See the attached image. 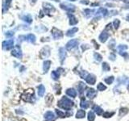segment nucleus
I'll return each instance as SVG.
<instances>
[{
  "instance_id": "1",
  "label": "nucleus",
  "mask_w": 129,
  "mask_h": 121,
  "mask_svg": "<svg viewBox=\"0 0 129 121\" xmlns=\"http://www.w3.org/2000/svg\"><path fill=\"white\" fill-rule=\"evenodd\" d=\"M74 103L66 96H63L57 103V106L60 108L64 109V110H66V111L71 110V108L74 107Z\"/></svg>"
},
{
  "instance_id": "2",
  "label": "nucleus",
  "mask_w": 129,
  "mask_h": 121,
  "mask_svg": "<svg viewBox=\"0 0 129 121\" xmlns=\"http://www.w3.org/2000/svg\"><path fill=\"white\" fill-rule=\"evenodd\" d=\"M21 99L25 101V102L28 103H34L35 102V96H34V90L33 89H28V90L24 91L22 95H21Z\"/></svg>"
},
{
  "instance_id": "3",
  "label": "nucleus",
  "mask_w": 129,
  "mask_h": 121,
  "mask_svg": "<svg viewBox=\"0 0 129 121\" xmlns=\"http://www.w3.org/2000/svg\"><path fill=\"white\" fill-rule=\"evenodd\" d=\"M51 33L52 35V37H53V39L55 40H59V39H61L63 37V32L57 29L56 27H52V30H51Z\"/></svg>"
},
{
  "instance_id": "4",
  "label": "nucleus",
  "mask_w": 129,
  "mask_h": 121,
  "mask_svg": "<svg viewBox=\"0 0 129 121\" xmlns=\"http://www.w3.org/2000/svg\"><path fill=\"white\" fill-rule=\"evenodd\" d=\"M78 44H79V41L78 40L72 39L69 42H67V44H66V48L67 50H72L78 47Z\"/></svg>"
},
{
  "instance_id": "5",
  "label": "nucleus",
  "mask_w": 129,
  "mask_h": 121,
  "mask_svg": "<svg viewBox=\"0 0 129 121\" xmlns=\"http://www.w3.org/2000/svg\"><path fill=\"white\" fill-rule=\"evenodd\" d=\"M11 55L16 58H19V59H21L23 57V53H22L21 48H20L19 45H16V47L12 49Z\"/></svg>"
},
{
  "instance_id": "6",
  "label": "nucleus",
  "mask_w": 129,
  "mask_h": 121,
  "mask_svg": "<svg viewBox=\"0 0 129 121\" xmlns=\"http://www.w3.org/2000/svg\"><path fill=\"white\" fill-rule=\"evenodd\" d=\"M43 9L44 11V14H47V15L51 13V12L55 11L54 6H52V4L48 3H43Z\"/></svg>"
},
{
  "instance_id": "7",
  "label": "nucleus",
  "mask_w": 129,
  "mask_h": 121,
  "mask_svg": "<svg viewBox=\"0 0 129 121\" xmlns=\"http://www.w3.org/2000/svg\"><path fill=\"white\" fill-rule=\"evenodd\" d=\"M14 47V40L10 39L3 42V48L6 50H11Z\"/></svg>"
},
{
  "instance_id": "8",
  "label": "nucleus",
  "mask_w": 129,
  "mask_h": 121,
  "mask_svg": "<svg viewBox=\"0 0 129 121\" xmlns=\"http://www.w3.org/2000/svg\"><path fill=\"white\" fill-rule=\"evenodd\" d=\"M44 118L45 121H55L56 115L52 111H46L45 114L44 115Z\"/></svg>"
},
{
  "instance_id": "9",
  "label": "nucleus",
  "mask_w": 129,
  "mask_h": 121,
  "mask_svg": "<svg viewBox=\"0 0 129 121\" xmlns=\"http://www.w3.org/2000/svg\"><path fill=\"white\" fill-rule=\"evenodd\" d=\"M49 55H50V48L48 46L44 47L40 52V57H41V59L44 57H48Z\"/></svg>"
},
{
  "instance_id": "10",
  "label": "nucleus",
  "mask_w": 129,
  "mask_h": 121,
  "mask_svg": "<svg viewBox=\"0 0 129 121\" xmlns=\"http://www.w3.org/2000/svg\"><path fill=\"white\" fill-rule=\"evenodd\" d=\"M60 7L61 9L66 11H70V12H74L75 10V6L74 5H70V4H66V3H60Z\"/></svg>"
},
{
  "instance_id": "11",
  "label": "nucleus",
  "mask_w": 129,
  "mask_h": 121,
  "mask_svg": "<svg viewBox=\"0 0 129 121\" xmlns=\"http://www.w3.org/2000/svg\"><path fill=\"white\" fill-rule=\"evenodd\" d=\"M108 11L106 9V8H99V9L97 11V13H96V15L98 16V17H96V19H99L100 17H105V16H107L108 15Z\"/></svg>"
},
{
  "instance_id": "12",
  "label": "nucleus",
  "mask_w": 129,
  "mask_h": 121,
  "mask_svg": "<svg viewBox=\"0 0 129 121\" xmlns=\"http://www.w3.org/2000/svg\"><path fill=\"white\" fill-rule=\"evenodd\" d=\"M66 55H67V52L66 50L64 49V48H60L59 49V58H60V63H63V62L66 58Z\"/></svg>"
},
{
  "instance_id": "13",
  "label": "nucleus",
  "mask_w": 129,
  "mask_h": 121,
  "mask_svg": "<svg viewBox=\"0 0 129 121\" xmlns=\"http://www.w3.org/2000/svg\"><path fill=\"white\" fill-rule=\"evenodd\" d=\"M86 82L88 83V84H90V85H94L95 82H96V77L94 75V74H88L87 77L86 78Z\"/></svg>"
},
{
  "instance_id": "14",
  "label": "nucleus",
  "mask_w": 129,
  "mask_h": 121,
  "mask_svg": "<svg viewBox=\"0 0 129 121\" xmlns=\"http://www.w3.org/2000/svg\"><path fill=\"white\" fill-rule=\"evenodd\" d=\"M96 96H97V91L94 90V89L90 88L86 91V97L90 99H94Z\"/></svg>"
},
{
  "instance_id": "15",
  "label": "nucleus",
  "mask_w": 129,
  "mask_h": 121,
  "mask_svg": "<svg viewBox=\"0 0 129 121\" xmlns=\"http://www.w3.org/2000/svg\"><path fill=\"white\" fill-rule=\"evenodd\" d=\"M89 106H90V102L87 101L86 99L84 98V97H82V98L81 99L80 107H82V109H84V110H86V109H87L89 107Z\"/></svg>"
},
{
  "instance_id": "16",
  "label": "nucleus",
  "mask_w": 129,
  "mask_h": 121,
  "mask_svg": "<svg viewBox=\"0 0 129 121\" xmlns=\"http://www.w3.org/2000/svg\"><path fill=\"white\" fill-rule=\"evenodd\" d=\"M108 38H109V34L107 33L106 31L103 32L102 33L99 35V39L100 40V42H102V43L106 42Z\"/></svg>"
},
{
  "instance_id": "17",
  "label": "nucleus",
  "mask_w": 129,
  "mask_h": 121,
  "mask_svg": "<svg viewBox=\"0 0 129 121\" xmlns=\"http://www.w3.org/2000/svg\"><path fill=\"white\" fill-rule=\"evenodd\" d=\"M86 89V85L85 84L84 82H80L78 83V90L80 95H82Z\"/></svg>"
},
{
  "instance_id": "18",
  "label": "nucleus",
  "mask_w": 129,
  "mask_h": 121,
  "mask_svg": "<svg viewBox=\"0 0 129 121\" xmlns=\"http://www.w3.org/2000/svg\"><path fill=\"white\" fill-rule=\"evenodd\" d=\"M92 110L98 115H101L103 114V110L99 106H98V105H94V106L92 107Z\"/></svg>"
},
{
  "instance_id": "19",
  "label": "nucleus",
  "mask_w": 129,
  "mask_h": 121,
  "mask_svg": "<svg viewBox=\"0 0 129 121\" xmlns=\"http://www.w3.org/2000/svg\"><path fill=\"white\" fill-rule=\"evenodd\" d=\"M69 18H70V24L72 26L76 25L77 23H78V20L77 19L74 15H71V14H68Z\"/></svg>"
},
{
  "instance_id": "20",
  "label": "nucleus",
  "mask_w": 129,
  "mask_h": 121,
  "mask_svg": "<svg viewBox=\"0 0 129 121\" xmlns=\"http://www.w3.org/2000/svg\"><path fill=\"white\" fill-rule=\"evenodd\" d=\"M66 95L71 97V98H75L77 96V91L74 88H69L66 90Z\"/></svg>"
},
{
  "instance_id": "21",
  "label": "nucleus",
  "mask_w": 129,
  "mask_h": 121,
  "mask_svg": "<svg viewBox=\"0 0 129 121\" xmlns=\"http://www.w3.org/2000/svg\"><path fill=\"white\" fill-rule=\"evenodd\" d=\"M25 40L29 43H31V44H34L36 42V36L34 34L30 33V34H28V35H27L25 36Z\"/></svg>"
},
{
  "instance_id": "22",
  "label": "nucleus",
  "mask_w": 129,
  "mask_h": 121,
  "mask_svg": "<svg viewBox=\"0 0 129 121\" xmlns=\"http://www.w3.org/2000/svg\"><path fill=\"white\" fill-rule=\"evenodd\" d=\"M78 27H72L71 29H70V30H68L67 32H66V35L67 36H69V37H71V36H74L75 34H76V32H78Z\"/></svg>"
},
{
  "instance_id": "23",
  "label": "nucleus",
  "mask_w": 129,
  "mask_h": 121,
  "mask_svg": "<svg viewBox=\"0 0 129 121\" xmlns=\"http://www.w3.org/2000/svg\"><path fill=\"white\" fill-rule=\"evenodd\" d=\"M51 60H45V62H44L43 64V70H44V74H46V73L48 71V70H49V68L51 66Z\"/></svg>"
},
{
  "instance_id": "24",
  "label": "nucleus",
  "mask_w": 129,
  "mask_h": 121,
  "mask_svg": "<svg viewBox=\"0 0 129 121\" xmlns=\"http://www.w3.org/2000/svg\"><path fill=\"white\" fill-rule=\"evenodd\" d=\"M56 113L57 114V115L60 118H64V117H68V116H70L72 115V112L71 113H64L63 111H61L60 110H58V109H56Z\"/></svg>"
},
{
  "instance_id": "25",
  "label": "nucleus",
  "mask_w": 129,
  "mask_h": 121,
  "mask_svg": "<svg viewBox=\"0 0 129 121\" xmlns=\"http://www.w3.org/2000/svg\"><path fill=\"white\" fill-rule=\"evenodd\" d=\"M86 116V111L82 109H80L76 113V118L77 119H83Z\"/></svg>"
},
{
  "instance_id": "26",
  "label": "nucleus",
  "mask_w": 129,
  "mask_h": 121,
  "mask_svg": "<svg viewBox=\"0 0 129 121\" xmlns=\"http://www.w3.org/2000/svg\"><path fill=\"white\" fill-rule=\"evenodd\" d=\"M37 89H38V95L40 97H43L44 95V92H45V87H44V86L41 84L38 86Z\"/></svg>"
},
{
  "instance_id": "27",
  "label": "nucleus",
  "mask_w": 129,
  "mask_h": 121,
  "mask_svg": "<svg viewBox=\"0 0 129 121\" xmlns=\"http://www.w3.org/2000/svg\"><path fill=\"white\" fill-rule=\"evenodd\" d=\"M94 12H95L94 9H85L84 10V15H86V17L89 18V17H90Z\"/></svg>"
},
{
  "instance_id": "28",
  "label": "nucleus",
  "mask_w": 129,
  "mask_h": 121,
  "mask_svg": "<svg viewBox=\"0 0 129 121\" xmlns=\"http://www.w3.org/2000/svg\"><path fill=\"white\" fill-rule=\"evenodd\" d=\"M87 119H88V121H94L95 119V114L94 112L93 111H90L88 112V115H87Z\"/></svg>"
},
{
  "instance_id": "29",
  "label": "nucleus",
  "mask_w": 129,
  "mask_h": 121,
  "mask_svg": "<svg viewBox=\"0 0 129 121\" xmlns=\"http://www.w3.org/2000/svg\"><path fill=\"white\" fill-rule=\"evenodd\" d=\"M51 77H52V78L53 79V80H56V81L58 80L59 78H60V73L57 72V71H55V70L52 71V73H51Z\"/></svg>"
},
{
  "instance_id": "30",
  "label": "nucleus",
  "mask_w": 129,
  "mask_h": 121,
  "mask_svg": "<svg viewBox=\"0 0 129 121\" xmlns=\"http://www.w3.org/2000/svg\"><path fill=\"white\" fill-rule=\"evenodd\" d=\"M22 19L23 21H25L26 23H31L32 22V18L30 15H26L22 16Z\"/></svg>"
},
{
  "instance_id": "31",
  "label": "nucleus",
  "mask_w": 129,
  "mask_h": 121,
  "mask_svg": "<svg viewBox=\"0 0 129 121\" xmlns=\"http://www.w3.org/2000/svg\"><path fill=\"white\" fill-rule=\"evenodd\" d=\"M114 80H115L114 77H113V76H110V77H107V78H105L104 82H106L107 84H108V85H111V84L113 83Z\"/></svg>"
},
{
  "instance_id": "32",
  "label": "nucleus",
  "mask_w": 129,
  "mask_h": 121,
  "mask_svg": "<svg viewBox=\"0 0 129 121\" xmlns=\"http://www.w3.org/2000/svg\"><path fill=\"white\" fill-rule=\"evenodd\" d=\"M129 111V110L127 108H126V107H123V108H120V110H119V115L120 116V117H122V116H124L125 115L127 114V113Z\"/></svg>"
},
{
  "instance_id": "33",
  "label": "nucleus",
  "mask_w": 129,
  "mask_h": 121,
  "mask_svg": "<svg viewBox=\"0 0 129 121\" xmlns=\"http://www.w3.org/2000/svg\"><path fill=\"white\" fill-rule=\"evenodd\" d=\"M102 68H103V70L104 72H108V71L111 70V67L108 65V63H107V62H103L102 64Z\"/></svg>"
},
{
  "instance_id": "34",
  "label": "nucleus",
  "mask_w": 129,
  "mask_h": 121,
  "mask_svg": "<svg viewBox=\"0 0 129 121\" xmlns=\"http://www.w3.org/2000/svg\"><path fill=\"white\" fill-rule=\"evenodd\" d=\"M97 89H98V90H100V91H103L105 90H107V86H105V85L102 82H100L98 84V86H97Z\"/></svg>"
},
{
  "instance_id": "35",
  "label": "nucleus",
  "mask_w": 129,
  "mask_h": 121,
  "mask_svg": "<svg viewBox=\"0 0 129 121\" xmlns=\"http://www.w3.org/2000/svg\"><path fill=\"white\" fill-rule=\"evenodd\" d=\"M94 59H95V60H97V62H101L102 60V59H103V56H101L99 52H94Z\"/></svg>"
},
{
  "instance_id": "36",
  "label": "nucleus",
  "mask_w": 129,
  "mask_h": 121,
  "mask_svg": "<svg viewBox=\"0 0 129 121\" xmlns=\"http://www.w3.org/2000/svg\"><path fill=\"white\" fill-rule=\"evenodd\" d=\"M5 2H6V5L3 4V12L4 11V10H5V7H7V9H8V7H10L12 0H5Z\"/></svg>"
},
{
  "instance_id": "37",
  "label": "nucleus",
  "mask_w": 129,
  "mask_h": 121,
  "mask_svg": "<svg viewBox=\"0 0 129 121\" xmlns=\"http://www.w3.org/2000/svg\"><path fill=\"white\" fill-rule=\"evenodd\" d=\"M119 24H120V20L118 19H116L114 20V22H113V25H114V27H115V29H118L119 27Z\"/></svg>"
},
{
  "instance_id": "38",
  "label": "nucleus",
  "mask_w": 129,
  "mask_h": 121,
  "mask_svg": "<svg viewBox=\"0 0 129 121\" xmlns=\"http://www.w3.org/2000/svg\"><path fill=\"white\" fill-rule=\"evenodd\" d=\"M79 75H80V77H81L82 78L86 79V78L87 77L88 74H87V72H86V71H85V70H81V71L79 72Z\"/></svg>"
},
{
  "instance_id": "39",
  "label": "nucleus",
  "mask_w": 129,
  "mask_h": 121,
  "mask_svg": "<svg viewBox=\"0 0 129 121\" xmlns=\"http://www.w3.org/2000/svg\"><path fill=\"white\" fill-rule=\"evenodd\" d=\"M118 49L119 52H124V50L127 49V46L126 44H120V45L118 46Z\"/></svg>"
},
{
  "instance_id": "40",
  "label": "nucleus",
  "mask_w": 129,
  "mask_h": 121,
  "mask_svg": "<svg viewBox=\"0 0 129 121\" xmlns=\"http://www.w3.org/2000/svg\"><path fill=\"white\" fill-rule=\"evenodd\" d=\"M115 113L114 112H109V111H107L103 114V116L104 117V118H110V117H111L113 115H114Z\"/></svg>"
},
{
  "instance_id": "41",
  "label": "nucleus",
  "mask_w": 129,
  "mask_h": 121,
  "mask_svg": "<svg viewBox=\"0 0 129 121\" xmlns=\"http://www.w3.org/2000/svg\"><path fill=\"white\" fill-rule=\"evenodd\" d=\"M115 40H111L110 41V43H109V48H111V49H113V48H115Z\"/></svg>"
},
{
  "instance_id": "42",
  "label": "nucleus",
  "mask_w": 129,
  "mask_h": 121,
  "mask_svg": "<svg viewBox=\"0 0 129 121\" xmlns=\"http://www.w3.org/2000/svg\"><path fill=\"white\" fill-rule=\"evenodd\" d=\"M119 54L121 55V56H123V57L126 59V60H127L128 58H129V55L127 53V52H119Z\"/></svg>"
},
{
  "instance_id": "43",
  "label": "nucleus",
  "mask_w": 129,
  "mask_h": 121,
  "mask_svg": "<svg viewBox=\"0 0 129 121\" xmlns=\"http://www.w3.org/2000/svg\"><path fill=\"white\" fill-rule=\"evenodd\" d=\"M15 34V32L13 31H8L6 32V36H7V37H11V36H13Z\"/></svg>"
},
{
  "instance_id": "44",
  "label": "nucleus",
  "mask_w": 129,
  "mask_h": 121,
  "mask_svg": "<svg viewBox=\"0 0 129 121\" xmlns=\"http://www.w3.org/2000/svg\"><path fill=\"white\" fill-rule=\"evenodd\" d=\"M115 58H116V56H115V55L114 53H111L110 56H109V59H111V60H115Z\"/></svg>"
},
{
  "instance_id": "45",
  "label": "nucleus",
  "mask_w": 129,
  "mask_h": 121,
  "mask_svg": "<svg viewBox=\"0 0 129 121\" xmlns=\"http://www.w3.org/2000/svg\"><path fill=\"white\" fill-rule=\"evenodd\" d=\"M80 3L82 4H89V1H86V0H82Z\"/></svg>"
},
{
  "instance_id": "46",
  "label": "nucleus",
  "mask_w": 129,
  "mask_h": 121,
  "mask_svg": "<svg viewBox=\"0 0 129 121\" xmlns=\"http://www.w3.org/2000/svg\"><path fill=\"white\" fill-rule=\"evenodd\" d=\"M121 1H123L124 3H126V4H129V0H121Z\"/></svg>"
},
{
  "instance_id": "47",
  "label": "nucleus",
  "mask_w": 129,
  "mask_h": 121,
  "mask_svg": "<svg viewBox=\"0 0 129 121\" xmlns=\"http://www.w3.org/2000/svg\"><path fill=\"white\" fill-rule=\"evenodd\" d=\"M36 2V0H30L31 4H35V3Z\"/></svg>"
},
{
  "instance_id": "48",
  "label": "nucleus",
  "mask_w": 129,
  "mask_h": 121,
  "mask_svg": "<svg viewBox=\"0 0 129 121\" xmlns=\"http://www.w3.org/2000/svg\"><path fill=\"white\" fill-rule=\"evenodd\" d=\"M127 21L129 22V15H128L127 16Z\"/></svg>"
},
{
  "instance_id": "49",
  "label": "nucleus",
  "mask_w": 129,
  "mask_h": 121,
  "mask_svg": "<svg viewBox=\"0 0 129 121\" xmlns=\"http://www.w3.org/2000/svg\"><path fill=\"white\" fill-rule=\"evenodd\" d=\"M53 1H55V2H56V3H58V2H60V0H53Z\"/></svg>"
},
{
  "instance_id": "50",
  "label": "nucleus",
  "mask_w": 129,
  "mask_h": 121,
  "mask_svg": "<svg viewBox=\"0 0 129 121\" xmlns=\"http://www.w3.org/2000/svg\"><path fill=\"white\" fill-rule=\"evenodd\" d=\"M127 90H129V82H128V84H127Z\"/></svg>"
},
{
  "instance_id": "51",
  "label": "nucleus",
  "mask_w": 129,
  "mask_h": 121,
  "mask_svg": "<svg viewBox=\"0 0 129 121\" xmlns=\"http://www.w3.org/2000/svg\"><path fill=\"white\" fill-rule=\"evenodd\" d=\"M69 1H72V2H74V1H76V0H69Z\"/></svg>"
}]
</instances>
